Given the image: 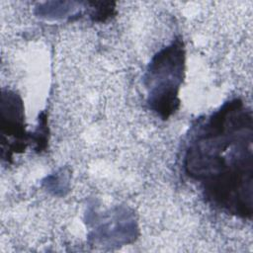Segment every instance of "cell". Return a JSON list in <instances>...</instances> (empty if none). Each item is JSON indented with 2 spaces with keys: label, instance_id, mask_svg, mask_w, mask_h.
I'll list each match as a JSON object with an SVG mask.
<instances>
[{
  "label": "cell",
  "instance_id": "7a4b0ae2",
  "mask_svg": "<svg viewBox=\"0 0 253 253\" xmlns=\"http://www.w3.org/2000/svg\"><path fill=\"white\" fill-rule=\"evenodd\" d=\"M185 53L180 40L159 51L149 64L146 86L149 105L163 119L175 112L179 105L178 90L184 71Z\"/></svg>",
  "mask_w": 253,
  "mask_h": 253
},
{
  "label": "cell",
  "instance_id": "6da1fadb",
  "mask_svg": "<svg viewBox=\"0 0 253 253\" xmlns=\"http://www.w3.org/2000/svg\"><path fill=\"white\" fill-rule=\"evenodd\" d=\"M252 115L233 100L214 113L191 141L187 173L219 209L241 217L252 215Z\"/></svg>",
  "mask_w": 253,
  "mask_h": 253
}]
</instances>
